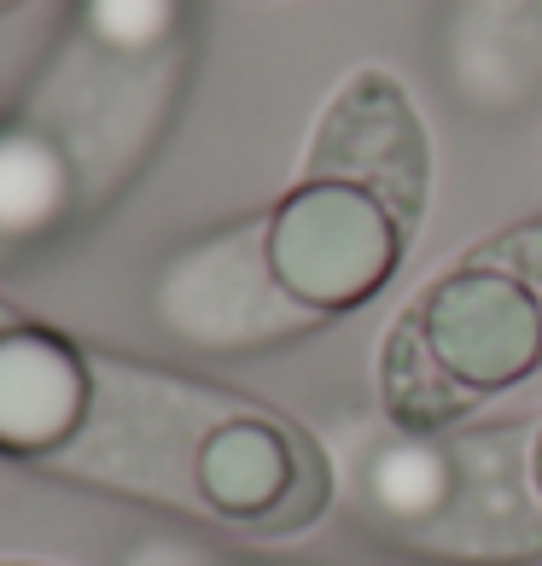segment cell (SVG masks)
Masks as SVG:
<instances>
[{"label": "cell", "instance_id": "1", "mask_svg": "<svg viewBox=\"0 0 542 566\" xmlns=\"http://www.w3.org/2000/svg\"><path fill=\"white\" fill-rule=\"evenodd\" d=\"M65 468L268 537L316 526L332 496L321 444L286 415L158 380L135 363H99L94 421Z\"/></svg>", "mask_w": 542, "mask_h": 566}, {"label": "cell", "instance_id": "2", "mask_svg": "<svg viewBox=\"0 0 542 566\" xmlns=\"http://www.w3.org/2000/svg\"><path fill=\"white\" fill-rule=\"evenodd\" d=\"M542 368V292L485 245L437 275L385 333L380 391L403 432H437Z\"/></svg>", "mask_w": 542, "mask_h": 566}, {"label": "cell", "instance_id": "3", "mask_svg": "<svg viewBox=\"0 0 542 566\" xmlns=\"http://www.w3.org/2000/svg\"><path fill=\"white\" fill-rule=\"evenodd\" d=\"M350 496L368 526L432 555H496L536 543L513 438H362V461L350 455Z\"/></svg>", "mask_w": 542, "mask_h": 566}, {"label": "cell", "instance_id": "4", "mask_svg": "<svg viewBox=\"0 0 542 566\" xmlns=\"http://www.w3.org/2000/svg\"><path fill=\"white\" fill-rule=\"evenodd\" d=\"M414 240V217H403L385 193L350 176L304 170V181L257 222V251L268 281L309 322L344 316L380 298Z\"/></svg>", "mask_w": 542, "mask_h": 566}, {"label": "cell", "instance_id": "5", "mask_svg": "<svg viewBox=\"0 0 542 566\" xmlns=\"http://www.w3.org/2000/svg\"><path fill=\"white\" fill-rule=\"evenodd\" d=\"M99 363L0 298V461L65 468L94 421Z\"/></svg>", "mask_w": 542, "mask_h": 566}, {"label": "cell", "instance_id": "6", "mask_svg": "<svg viewBox=\"0 0 542 566\" xmlns=\"http://www.w3.org/2000/svg\"><path fill=\"white\" fill-rule=\"evenodd\" d=\"M309 170L350 176L385 193L403 217L421 222L426 205V129L414 117L408 94L385 71L350 76L339 99L327 106L316 146H309Z\"/></svg>", "mask_w": 542, "mask_h": 566}, {"label": "cell", "instance_id": "7", "mask_svg": "<svg viewBox=\"0 0 542 566\" xmlns=\"http://www.w3.org/2000/svg\"><path fill=\"white\" fill-rule=\"evenodd\" d=\"M163 316L199 345H257V339H280V333L316 327L268 281L263 251H257V228L227 234L216 245L193 251L187 263H176V275L163 281Z\"/></svg>", "mask_w": 542, "mask_h": 566}, {"label": "cell", "instance_id": "8", "mask_svg": "<svg viewBox=\"0 0 542 566\" xmlns=\"http://www.w3.org/2000/svg\"><path fill=\"white\" fill-rule=\"evenodd\" d=\"M496 251H502L508 263H519V269H525V275L536 281V292H542V228H519V234L496 240Z\"/></svg>", "mask_w": 542, "mask_h": 566}, {"label": "cell", "instance_id": "9", "mask_svg": "<svg viewBox=\"0 0 542 566\" xmlns=\"http://www.w3.org/2000/svg\"><path fill=\"white\" fill-rule=\"evenodd\" d=\"M531 491H536V502H542V427H536V438H531Z\"/></svg>", "mask_w": 542, "mask_h": 566}, {"label": "cell", "instance_id": "10", "mask_svg": "<svg viewBox=\"0 0 542 566\" xmlns=\"http://www.w3.org/2000/svg\"><path fill=\"white\" fill-rule=\"evenodd\" d=\"M0 7H12V0H0Z\"/></svg>", "mask_w": 542, "mask_h": 566}]
</instances>
